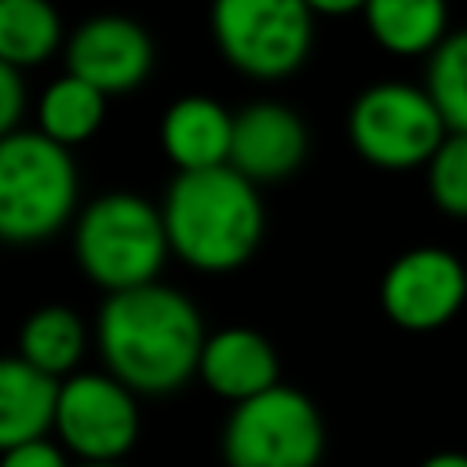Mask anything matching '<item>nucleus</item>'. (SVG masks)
<instances>
[{"mask_svg": "<svg viewBox=\"0 0 467 467\" xmlns=\"http://www.w3.org/2000/svg\"><path fill=\"white\" fill-rule=\"evenodd\" d=\"M204 336L193 299L161 281L109 292L95 321L106 372L131 394L150 398L179 390L197 372Z\"/></svg>", "mask_w": 467, "mask_h": 467, "instance_id": "nucleus-1", "label": "nucleus"}, {"mask_svg": "<svg viewBox=\"0 0 467 467\" xmlns=\"http://www.w3.org/2000/svg\"><path fill=\"white\" fill-rule=\"evenodd\" d=\"M157 212L168 255H179L201 274H230L244 266L266 230L259 190L230 164L175 171Z\"/></svg>", "mask_w": 467, "mask_h": 467, "instance_id": "nucleus-2", "label": "nucleus"}, {"mask_svg": "<svg viewBox=\"0 0 467 467\" xmlns=\"http://www.w3.org/2000/svg\"><path fill=\"white\" fill-rule=\"evenodd\" d=\"M73 255L91 285L109 292H128L157 281L168 241L157 204L131 190H109L95 197L73 226Z\"/></svg>", "mask_w": 467, "mask_h": 467, "instance_id": "nucleus-3", "label": "nucleus"}, {"mask_svg": "<svg viewBox=\"0 0 467 467\" xmlns=\"http://www.w3.org/2000/svg\"><path fill=\"white\" fill-rule=\"evenodd\" d=\"M80 175L69 150L40 131L15 128L0 139V241L36 244L55 237L77 212Z\"/></svg>", "mask_w": 467, "mask_h": 467, "instance_id": "nucleus-4", "label": "nucleus"}, {"mask_svg": "<svg viewBox=\"0 0 467 467\" xmlns=\"http://www.w3.org/2000/svg\"><path fill=\"white\" fill-rule=\"evenodd\" d=\"M325 456V420L317 405L285 383L244 398L223 427L226 467H317Z\"/></svg>", "mask_w": 467, "mask_h": 467, "instance_id": "nucleus-5", "label": "nucleus"}, {"mask_svg": "<svg viewBox=\"0 0 467 467\" xmlns=\"http://www.w3.org/2000/svg\"><path fill=\"white\" fill-rule=\"evenodd\" d=\"M212 40L237 73L285 80L310 55L314 15L303 0H212Z\"/></svg>", "mask_w": 467, "mask_h": 467, "instance_id": "nucleus-6", "label": "nucleus"}, {"mask_svg": "<svg viewBox=\"0 0 467 467\" xmlns=\"http://www.w3.org/2000/svg\"><path fill=\"white\" fill-rule=\"evenodd\" d=\"M445 124L423 88L383 80L365 88L347 113V139L379 171L423 168L445 139Z\"/></svg>", "mask_w": 467, "mask_h": 467, "instance_id": "nucleus-7", "label": "nucleus"}, {"mask_svg": "<svg viewBox=\"0 0 467 467\" xmlns=\"http://www.w3.org/2000/svg\"><path fill=\"white\" fill-rule=\"evenodd\" d=\"M51 431L80 463H120L139 441V401L109 372H73L55 387Z\"/></svg>", "mask_w": 467, "mask_h": 467, "instance_id": "nucleus-8", "label": "nucleus"}, {"mask_svg": "<svg viewBox=\"0 0 467 467\" xmlns=\"http://www.w3.org/2000/svg\"><path fill=\"white\" fill-rule=\"evenodd\" d=\"M463 303V263L434 244L401 252L379 281V306L405 332H434L449 325Z\"/></svg>", "mask_w": 467, "mask_h": 467, "instance_id": "nucleus-9", "label": "nucleus"}, {"mask_svg": "<svg viewBox=\"0 0 467 467\" xmlns=\"http://www.w3.org/2000/svg\"><path fill=\"white\" fill-rule=\"evenodd\" d=\"M66 47V73L95 91L124 95L139 88L153 69V40L128 15H91L73 29Z\"/></svg>", "mask_w": 467, "mask_h": 467, "instance_id": "nucleus-10", "label": "nucleus"}, {"mask_svg": "<svg viewBox=\"0 0 467 467\" xmlns=\"http://www.w3.org/2000/svg\"><path fill=\"white\" fill-rule=\"evenodd\" d=\"M306 161V124L281 102H252L234 113L226 164L252 186L288 179Z\"/></svg>", "mask_w": 467, "mask_h": 467, "instance_id": "nucleus-11", "label": "nucleus"}, {"mask_svg": "<svg viewBox=\"0 0 467 467\" xmlns=\"http://www.w3.org/2000/svg\"><path fill=\"white\" fill-rule=\"evenodd\" d=\"M277 368H281L277 350L259 328L230 325V328L204 336L193 376H201L215 398L237 405V401L255 398V394L270 390L274 383H281Z\"/></svg>", "mask_w": 467, "mask_h": 467, "instance_id": "nucleus-12", "label": "nucleus"}, {"mask_svg": "<svg viewBox=\"0 0 467 467\" xmlns=\"http://www.w3.org/2000/svg\"><path fill=\"white\" fill-rule=\"evenodd\" d=\"M234 113L212 95H182L161 117V150L175 171L223 168L230 157Z\"/></svg>", "mask_w": 467, "mask_h": 467, "instance_id": "nucleus-13", "label": "nucleus"}, {"mask_svg": "<svg viewBox=\"0 0 467 467\" xmlns=\"http://www.w3.org/2000/svg\"><path fill=\"white\" fill-rule=\"evenodd\" d=\"M368 36L398 58L431 55L449 33V0H365Z\"/></svg>", "mask_w": 467, "mask_h": 467, "instance_id": "nucleus-14", "label": "nucleus"}, {"mask_svg": "<svg viewBox=\"0 0 467 467\" xmlns=\"http://www.w3.org/2000/svg\"><path fill=\"white\" fill-rule=\"evenodd\" d=\"M84 347H88L84 321L62 303H44L22 321L15 358H22L29 368H36L40 376L58 383L77 372Z\"/></svg>", "mask_w": 467, "mask_h": 467, "instance_id": "nucleus-15", "label": "nucleus"}, {"mask_svg": "<svg viewBox=\"0 0 467 467\" xmlns=\"http://www.w3.org/2000/svg\"><path fill=\"white\" fill-rule=\"evenodd\" d=\"M55 379L29 368L22 358H0V452L33 438H47Z\"/></svg>", "mask_w": 467, "mask_h": 467, "instance_id": "nucleus-16", "label": "nucleus"}, {"mask_svg": "<svg viewBox=\"0 0 467 467\" xmlns=\"http://www.w3.org/2000/svg\"><path fill=\"white\" fill-rule=\"evenodd\" d=\"M36 120H40V135L51 139L55 146L69 150L88 142L102 120H106V95L95 91L91 84L62 73L58 80H51L36 102Z\"/></svg>", "mask_w": 467, "mask_h": 467, "instance_id": "nucleus-17", "label": "nucleus"}, {"mask_svg": "<svg viewBox=\"0 0 467 467\" xmlns=\"http://www.w3.org/2000/svg\"><path fill=\"white\" fill-rule=\"evenodd\" d=\"M62 18L51 0H0V62L29 69L62 47Z\"/></svg>", "mask_w": 467, "mask_h": 467, "instance_id": "nucleus-18", "label": "nucleus"}, {"mask_svg": "<svg viewBox=\"0 0 467 467\" xmlns=\"http://www.w3.org/2000/svg\"><path fill=\"white\" fill-rule=\"evenodd\" d=\"M427 99L434 102L445 131L467 135V29L445 33L427 55Z\"/></svg>", "mask_w": 467, "mask_h": 467, "instance_id": "nucleus-19", "label": "nucleus"}, {"mask_svg": "<svg viewBox=\"0 0 467 467\" xmlns=\"http://www.w3.org/2000/svg\"><path fill=\"white\" fill-rule=\"evenodd\" d=\"M423 168H427V190L438 212L452 219H467V135L449 131Z\"/></svg>", "mask_w": 467, "mask_h": 467, "instance_id": "nucleus-20", "label": "nucleus"}, {"mask_svg": "<svg viewBox=\"0 0 467 467\" xmlns=\"http://www.w3.org/2000/svg\"><path fill=\"white\" fill-rule=\"evenodd\" d=\"M0 467H69V460H66L62 445H55L47 438H33V441L4 449Z\"/></svg>", "mask_w": 467, "mask_h": 467, "instance_id": "nucleus-21", "label": "nucleus"}, {"mask_svg": "<svg viewBox=\"0 0 467 467\" xmlns=\"http://www.w3.org/2000/svg\"><path fill=\"white\" fill-rule=\"evenodd\" d=\"M22 109H26V84H22V73L0 62V139L18 128Z\"/></svg>", "mask_w": 467, "mask_h": 467, "instance_id": "nucleus-22", "label": "nucleus"}, {"mask_svg": "<svg viewBox=\"0 0 467 467\" xmlns=\"http://www.w3.org/2000/svg\"><path fill=\"white\" fill-rule=\"evenodd\" d=\"M361 4L365 0H303V7L317 18H343V15H354V11H361Z\"/></svg>", "mask_w": 467, "mask_h": 467, "instance_id": "nucleus-23", "label": "nucleus"}, {"mask_svg": "<svg viewBox=\"0 0 467 467\" xmlns=\"http://www.w3.org/2000/svg\"><path fill=\"white\" fill-rule=\"evenodd\" d=\"M420 467H467V452H456V449H445V452H431Z\"/></svg>", "mask_w": 467, "mask_h": 467, "instance_id": "nucleus-24", "label": "nucleus"}, {"mask_svg": "<svg viewBox=\"0 0 467 467\" xmlns=\"http://www.w3.org/2000/svg\"><path fill=\"white\" fill-rule=\"evenodd\" d=\"M77 467H124V463H77Z\"/></svg>", "mask_w": 467, "mask_h": 467, "instance_id": "nucleus-25", "label": "nucleus"}, {"mask_svg": "<svg viewBox=\"0 0 467 467\" xmlns=\"http://www.w3.org/2000/svg\"><path fill=\"white\" fill-rule=\"evenodd\" d=\"M463 285H467V263H463Z\"/></svg>", "mask_w": 467, "mask_h": 467, "instance_id": "nucleus-26", "label": "nucleus"}]
</instances>
